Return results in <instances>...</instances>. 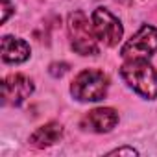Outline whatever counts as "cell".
I'll return each mask as SVG.
<instances>
[{"mask_svg": "<svg viewBox=\"0 0 157 157\" xmlns=\"http://www.w3.org/2000/svg\"><path fill=\"white\" fill-rule=\"evenodd\" d=\"M118 122V113L111 107H98L89 111L82 118V128L94 131V133H107L111 131Z\"/></svg>", "mask_w": 157, "mask_h": 157, "instance_id": "52a82bcc", "label": "cell"}, {"mask_svg": "<svg viewBox=\"0 0 157 157\" xmlns=\"http://www.w3.org/2000/svg\"><path fill=\"white\" fill-rule=\"evenodd\" d=\"M61 135H63L61 124H57V122H48V124L37 128V129L32 133L30 142H32V146H35V148H48V146L56 144V142L61 139Z\"/></svg>", "mask_w": 157, "mask_h": 157, "instance_id": "9c48e42d", "label": "cell"}, {"mask_svg": "<svg viewBox=\"0 0 157 157\" xmlns=\"http://www.w3.org/2000/svg\"><path fill=\"white\" fill-rule=\"evenodd\" d=\"M93 28H94L96 37L107 46L118 44V41L122 39V33H124L120 21L105 8L94 10V13H93Z\"/></svg>", "mask_w": 157, "mask_h": 157, "instance_id": "5b68a950", "label": "cell"}, {"mask_svg": "<svg viewBox=\"0 0 157 157\" xmlns=\"http://www.w3.org/2000/svg\"><path fill=\"white\" fill-rule=\"evenodd\" d=\"M139 151L133 148H117L113 151H109V155H137Z\"/></svg>", "mask_w": 157, "mask_h": 157, "instance_id": "8fae6325", "label": "cell"}, {"mask_svg": "<svg viewBox=\"0 0 157 157\" xmlns=\"http://www.w3.org/2000/svg\"><path fill=\"white\" fill-rule=\"evenodd\" d=\"M124 82L144 98H157V70L146 59H128L120 67Z\"/></svg>", "mask_w": 157, "mask_h": 157, "instance_id": "6da1fadb", "label": "cell"}, {"mask_svg": "<svg viewBox=\"0 0 157 157\" xmlns=\"http://www.w3.org/2000/svg\"><path fill=\"white\" fill-rule=\"evenodd\" d=\"M10 13H11V4L8 2V0H2V22L8 21Z\"/></svg>", "mask_w": 157, "mask_h": 157, "instance_id": "7c38bea8", "label": "cell"}, {"mask_svg": "<svg viewBox=\"0 0 157 157\" xmlns=\"http://www.w3.org/2000/svg\"><path fill=\"white\" fill-rule=\"evenodd\" d=\"M33 93V83L24 74H11L2 82V98L6 105H21Z\"/></svg>", "mask_w": 157, "mask_h": 157, "instance_id": "8992f818", "label": "cell"}, {"mask_svg": "<svg viewBox=\"0 0 157 157\" xmlns=\"http://www.w3.org/2000/svg\"><path fill=\"white\" fill-rule=\"evenodd\" d=\"M30 57V44L11 35L2 37V59L6 63H22Z\"/></svg>", "mask_w": 157, "mask_h": 157, "instance_id": "ba28073f", "label": "cell"}, {"mask_svg": "<svg viewBox=\"0 0 157 157\" xmlns=\"http://www.w3.org/2000/svg\"><path fill=\"white\" fill-rule=\"evenodd\" d=\"M157 50V30L150 24H144L124 46L122 57L126 59H148Z\"/></svg>", "mask_w": 157, "mask_h": 157, "instance_id": "277c9868", "label": "cell"}, {"mask_svg": "<svg viewBox=\"0 0 157 157\" xmlns=\"http://www.w3.org/2000/svg\"><path fill=\"white\" fill-rule=\"evenodd\" d=\"M68 35L74 52L82 56H94L98 54L96 44V33L93 24H89V19L83 11H74L68 17Z\"/></svg>", "mask_w": 157, "mask_h": 157, "instance_id": "3957f363", "label": "cell"}, {"mask_svg": "<svg viewBox=\"0 0 157 157\" xmlns=\"http://www.w3.org/2000/svg\"><path fill=\"white\" fill-rule=\"evenodd\" d=\"M67 70H68V65H67V63H52L50 68H48V72H50L54 78H61Z\"/></svg>", "mask_w": 157, "mask_h": 157, "instance_id": "30bf717a", "label": "cell"}, {"mask_svg": "<svg viewBox=\"0 0 157 157\" xmlns=\"http://www.w3.org/2000/svg\"><path fill=\"white\" fill-rule=\"evenodd\" d=\"M109 87V80L102 70L87 68L80 72L70 85V93L80 102H98L105 98Z\"/></svg>", "mask_w": 157, "mask_h": 157, "instance_id": "7a4b0ae2", "label": "cell"}]
</instances>
